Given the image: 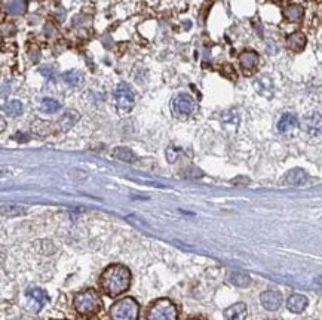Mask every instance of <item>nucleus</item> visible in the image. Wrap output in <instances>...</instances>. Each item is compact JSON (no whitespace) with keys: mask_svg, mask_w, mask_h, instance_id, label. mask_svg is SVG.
Returning a JSON list of instances; mask_svg holds the SVG:
<instances>
[{"mask_svg":"<svg viewBox=\"0 0 322 320\" xmlns=\"http://www.w3.org/2000/svg\"><path fill=\"white\" fill-rule=\"evenodd\" d=\"M140 307L134 298L126 297L122 298L110 307V319L112 320H138Z\"/></svg>","mask_w":322,"mask_h":320,"instance_id":"nucleus-3","label":"nucleus"},{"mask_svg":"<svg viewBox=\"0 0 322 320\" xmlns=\"http://www.w3.org/2000/svg\"><path fill=\"white\" fill-rule=\"evenodd\" d=\"M306 180H307V173L300 168L292 169L285 175V183L289 186H302L305 184Z\"/></svg>","mask_w":322,"mask_h":320,"instance_id":"nucleus-14","label":"nucleus"},{"mask_svg":"<svg viewBox=\"0 0 322 320\" xmlns=\"http://www.w3.org/2000/svg\"><path fill=\"white\" fill-rule=\"evenodd\" d=\"M260 303L266 310L275 311L282 304V295L278 290H266L260 295Z\"/></svg>","mask_w":322,"mask_h":320,"instance_id":"nucleus-8","label":"nucleus"},{"mask_svg":"<svg viewBox=\"0 0 322 320\" xmlns=\"http://www.w3.org/2000/svg\"><path fill=\"white\" fill-rule=\"evenodd\" d=\"M74 308L79 314H95L101 310L102 301L95 289H85L74 297Z\"/></svg>","mask_w":322,"mask_h":320,"instance_id":"nucleus-2","label":"nucleus"},{"mask_svg":"<svg viewBox=\"0 0 322 320\" xmlns=\"http://www.w3.org/2000/svg\"><path fill=\"white\" fill-rule=\"evenodd\" d=\"M27 9L25 0H8L6 2V11L12 15H21Z\"/></svg>","mask_w":322,"mask_h":320,"instance_id":"nucleus-18","label":"nucleus"},{"mask_svg":"<svg viewBox=\"0 0 322 320\" xmlns=\"http://www.w3.org/2000/svg\"><path fill=\"white\" fill-rule=\"evenodd\" d=\"M178 319V310L172 301L167 298L156 300L149 307L147 311V320H177Z\"/></svg>","mask_w":322,"mask_h":320,"instance_id":"nucleus-4","label":"nucleus"},{"mask_svg":"<svg viewBox=\"0 0 322 320\" xmlns=\"http://www.w3.org/2000/svg\"><path fill=\"white\" fill-rule=\"evenodd\" d=\"M195 105V100L190 95L180 94L172 100V113L178 118H187L193 113Z\"/></svg>","mask_w":322,"mask_h":320,"instance_id":"nucleus-5","label":"nucleus"},{"mask_svg":"<svg viewBox=\"0 0 322 320\" xmlns=\"http://www.w3.org/2000/svg\"><path fill=\"white\" fill-rule=\"evenodd\" d=\"M271 2H273V3H279L281 0H271Z\"/></svg>","mask_w":322,"mask_h":320,"instance_id":"nucleus-25","label":"nucleus"},{"mask_svg":"<svg viewBox=\"0 0 322 320\" xmlns=\"http://www.w3.org/2000/svg\"><path fill=\"white\" fill-rule=\"evenodd\" d=\"M303 131L310 138H321L322 136V116L318 113L309 114L303 119Z\"/></svg>","mask_w":322,"mask_h":320,"instance_id":"nucleus-7","label":"nucleus"},{"mask_svg":"<svg viewBox=\"0 0 322 320\" xmlns=\"http://www.w3.org/2000/svg\"><path fill=\"white\" fill-rule=\"evenodd\" d=\"M113 156L119 159V160H123V162H134L136 160V156L134 153L131 152L129 149H125V147H119L113 152Z\"/></svg>","mask_w":322,"mask_h":320,"instance_id":"nucleus-22","label":"nucleus"},{"mask_svg":"<svg viewBox=\"0 0 322 320\" xmlns=\"http://www.w3.org/2000/svg\"><path fill=\"white\" fill-rule=\"evenodd\" d=\"M40 108H42V111H45V113H57L60 108H61V104L57 101V100H52V98H45L43 101H42V105H40Z\"/></svg>","mask_w":322,"mask_h":320,"instance_id":"nucleus-21","label":"nucleus"},{"mask_svg":"<svg viewBox=\"0 0 322 320\" xmlns=\"http://www.w3.org/2000/svg\"><path fill=\"white\" fill-rule=\"evenodd\" d=\"M5 113L11 118H17L22 113V104L18 100H12L5 105Z\"/></svg>","mask_w":322,"mask_h":320,"instance_id":"nucleus-20","label":"nucleus"},{"mask_svg":"<svg viewBox=\"0 0 322 320\" xmlns=\"http://www.w3.org/2000/svg\"><path fill=\"white\" fill-rule=\"evenodd\" d=\"M27 297L32 300V301H36V303L39 304V307H42V305H45V304L48 303V294L43 290V289H39V287H30V289H27Z\"/></svg>","mask_w":322,"mask_h":320,"instance_id":"nucleus-16","label":"nucleus"},{"mask_svg":"<svg viewBox=\"0 0 322 320\" xmlns=\"http://www.w3.org/2000/svg\"><path fill=\"white\" fill-rule=\"evenodd\" d=\"M63 79L70 86H81L84 83V74L79 70H68L63 74Z\"/></svg>","mask_w":322,"mask_h":320,"instance_id":"nucleus-17","label":"nucleus"},{"mask_svg":"<svg viewBox=\"0 0 322 320\" xmlns=\"http://www.w3.org/2000/svg\"><path fill=\"white\" fill-rule=\"evenodd\" d=\"M71 113L73 111H70V113H67V114H64L63 118H61V120H60V126L66 131V129H70L74 123H76V120L79 119V116H76V118H73V119H70V116H71Z\"/></svg>","mask_w":322,"mask_h":320,"instance_id":"nucleus-23","label":"nucleus"},{"mask_svg":"<svg viewBox=\"0 0 322 320\" xmlns=\"http://www.w3.org/2000/svg\"><path fill=\"white\" fill-rule=\"evenodd\" d=\"M21 212H24V209L19 208V206H8V208H3V214H8V215H19Z\"/></svg>","mask_w":322,"mask_h":320,"instance_id":"nucleus-24","label":"nucleus"},{"mask_svg":"<svg viewBox=\"0 0 322 320\" xmlns=\"http://www.w3.org/2000/svg\"><path fill=\"white\" fill-rule=\"evenodd\" d=\"M284 17L289 22H300L305 17V9L300 5H289L284 9Z\"/></svg>","mask_w":322,"mask_h":320,"instance_id":"nucleus-15","label":"nucleus"},{"mask_svg":"<svg viewBox=\"0 0 322 320\" xmlns=\"http://www.w3.org/2000/svg\"><path fill=\"white\" fill-rule=\"evenodd\" d=\"M230 282L239 287H247L251 285V277L244 273H232L230 274Z\"/></svg>","mask_w":322,"mask_h":320,"instance_id":"nucleus-19","label":"nucleus"},{"mask_svg":"<svg viewBox=\"0 0 322 320\" xmlns=\"http://www.w3.org/2000/svg\"><path fill=\"white\" fill-rule=\"evenodd\" d=\"M299 128V120L292 113H285L278 122V131L282 135H292Z\"/></svg>","mask_w":322,"mask_h":320,"instance_id":"nucleus-9","label":"nucleus"},{"mask_svg":"<svg viewBox=\"0 0 322 320\" xmlns=\"http://www.w3.org/2000/svg\"><path fill=\"white\" fill-rule=\"evenodd\" d=\"M115 100H116L119 108H122V110L132 108V105L136 102V97H134V92H132L131 86L126 83L119 84L116 91H115Z\"/></svg>","mask_w":322,"mask_h":320,"instance_id":"nucleus-6","label":"nucleus"},{"mask_svg":"<svg viewBox=\"0 0 322 320\" xmlns=\"http://www.w3.org/2000/svg\"><path fill=\"white\" fill-rule=\"evenodd\" d=\"M306 43H307V39L303 33L300 32H296V33H291L287 37V46L288 49L294 52H302L306 48Z\"/></svg>","mask_w":322,"mask_h":320,"instance_id":"nucleus-11","label":"nucleus"},{"mask_svg":"<svg viewBox=\"0 0 322 320\" xmlns=\"http://www.w3.org/2000/svg\"><path fill=\"white\" fill-rule=\"evenodd\" d=\"M248 314L247 305L244 303H236L224 310V320H245Z\"/></svg>","mask_w":322,"mask_h":320,"instance_id":"nucleus-10","label":"nucleus"},{"mask_svg":"<svg viewBox=\"0 0 322 320\" xmlns=\"http://www.w3.org/2000/svg\"><path fill=\"white\" fill-rule=\"evenodd\" d=\"M287 307L291 313H302L307 307V298L302 294H292L287 301Z\"/></svg>","mask_w":322,"mask_h":320,"instance_id":"nucleus-12","label":"nucleus"},{"mask_svg":"<svg viewBox=\"0 0 322 320\" xmlns=\"http://www.w3.org/2000/svg\"><path fill=\"white\" fill-rule=\"evenodd\" d=\"M239 63H240V67L247 71H253L257 64H258V53L254 51H245L240 53L239 56Z\"/></svg>","mask_w":322,"mask_h":320,"instance_id":"nucleus-13","label":"nucleus"},{"mask_svg":"<svg viewBox=\"0 0 322 320\" xmlns=\"http://www.w3.org/2000/svg\"><path fill=\"white\" fill-rule=\"evenodd\" d=\"M131 285V271L122 264H112L102 271L100 286L107 297H118Z\"/></svg>","mask_w":322,"mask_h":320,"instance_id":"nucleus-1","label":"nucleus"},{"mask_svg":"<svg viewBox=\"0 0 322 320\" xmlns=\"http://www.w3.org/2000/svg\"><path fill=\"white\" fill-rule=\"evenodd\" d=\"M187 320H201V319H196V317H192V319H187Z\"/></svg>","mask_w":322,"mask_h":320,"instance_id":"nucleus-26","label":"nucleus"}]
</instances>
